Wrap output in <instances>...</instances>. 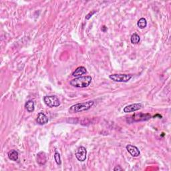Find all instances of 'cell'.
Segmentation results:
<instances>
[{
    "label": "cell",
    "instance_id": "obj_1",
    "mask_svg": "<svg viewBox=\"0 0 171 171\" xmlns=\"http://www.w3.org/2000/svg\"><path fill=\"white\" fill-rule=\"evenodd\" d=\"M92 78L90 76H80L70 81V85L75 88H86L91 84Z\"/></svg>",
    "mask_w": 171,
    "mask_h": 171
},
{
    "label": "cell",
    "instance_id": "obj_2",
    "mask_svg": "<svg viewBox=\"0 0 171 171\" xmlns=\"http://www.w3.org/2000/svg\"><path fill=\"white\" fill-rule=\"evenodd\" d=\"M94 104V102L92 100L82 103H78L71 106L70 108L69 109V112L77 113V112H81L83 111H88L89 109L91 108V107L93 106Z\"/></svg>",
    "mask_w": 171,
    "mask_h": 171
},
{
    "label": "cell",
    "instance_id": "obj_3",
    "mask_svg": "<svg viewBox=\"0 0 171 171\" xmlns=\"http://www.w3.org/2000/svg\"><path fill=\"white\" fill-rule=\"evenodd\" d=\"M43 101L46 105L50 108L57 107L60 105V101L56 96H46L43 98Z\"/></svg>",
    "mask_w": 171,
    "mask_h": 171
},
{
    "label": "cell",
    "instance_id": "obj_4",
    "mask_svg": "<svg viewBox=\"0 0 171 171\" xmlns=\"http://www.w3.org/2000/svg\"><path fill=\"white\" fill-rule=\"evenodd\" d=\"M110 79L118 82H127L132 78V75L130 74H112L109 76Z\"/></svg>",
    "mask_w": 171,
    "mask_h": 171
},
{
    "label": "cell",
    "instance_id": "obj_5",
    "mask_svg": "<svg viewBox=\"0 0 171 171\" xmlns=\"http://www.w3.org/2000/svg\"><path fill=\"white\" fill-rule=\"evenodd\" d=\"M86 155H87V150L86 149V148L84 146H80L77 149L75 156H76L78 161H79L80 162H84V161H86Z\"/></svg>",
    "mask_w": 171,
    "mask_h": 171
},
{
    "label": "cell",
    "instance_id": "obj_6",
    "mask_svg": "<svg viewBox=\"0 0 171 171\" xmlns=\"http://www.w3.org/2000/svg\"><path fill=\"white\" fill-rule=\"evenodd\" d=\"M151 118V116L149 114H144V113H138L134 114L132 116V119L134 121H146Z\"/></svg>",
    "mask_w": 171,
    "mask_h": 171
},
{
    "label": "cell",
    "instance_id": "obj_7",
    "mask_svg": "<svg viewBox=\"0 0 171 171\" xmlns=\"http://www.w3.org/2000/svg\"><path fill=\"white\" fill-rule=\"evenodd\" d=\"M142 107H143V106H142L141 104H139V103L132 104H130V105L126 106V107H124V112L125 113L135 112V111H138V110L141 109Z\"/></svg>",
    "mask_w": 171,
    "mask_h": 171
},
{
    "label": "cell",
    "instance_id": "obj_8",
    "mask_svg": "<svg viewBox=\"0 0 171 171\" xmlns=\"http://www.w3.org/2000/svg\"><path fill=\"white\" fill-rule=\"evenodd\" d=\"M126 150H128V152L134 157H137L140 154V152L139 149L137 146L131 145V144H128L126 146Z\"/></svg>",
    "mask_w": 171,
    "mask_h": 171
},
{
    "label": "cell",
    "instance_id": "obj_9",
    "mask_svg": "<svg viewBox=\"0 0 171 171\" xmlns=\"http://www.w3.org/2000/svg\"><path fill=\"white\" fill-rule=\"evenodd\" d=\"M37 122L40 125H44L47 124L48 122V118L46 116V115L42 112H40L37 118Z\"/></svg>",
    "mask_w": 171,
    "mask_h": 171
},
{
    "label": "cell",
    "instance_id": "obj_10",
    "mask_svg": "<svg viewBox=\"0 0 171 171\" xmlns=\"http://www.w3.org/2000/svg\"><path fill=\"white\" fill-rule=\"evenodd\" d=\"M47 161V157L44 152H40L37 155V163L40 165H44Z\"/></svg>",
    "mask_w": 171,
    "mask_h": 171
},
{
    "label": "cell",
    "instance_id": "obj_11",
    "mask_svg": "<svg viewBox=\"0 0 171 171\" xmlns=\"http://www.w3.org/2000/svg\"><path fill=\"white\" fill-rule=\"evenodd\" d=\"M8 158L11 161H17L19 158V153L16 150H11L10 151L8 152Z\"/></svg>",
    "mask_w": 171,
    "mask_h": 171
},
{
    "label": "cell",
    "instance_id": "obj_12",
    "mask_svg": "<svg viewBox=\"0 0 171 171\" xmlns=\"http://www.w3.org/2000/svg\"><path fill=\"white\" fill-rule=\"evenodd\" d=\"M86 72L87 71L86 68L83 67V66H80V67H78V68L75 69V71L73 72V74H72V76L74 77L80 76L83 74H85L86 73Z\"/></svg>",
    "mask_w": 171,
    "mask_h": 171
},
{
    "label": "cell",
    "instance_id": "obj_13",
    "mask_svg": "<svg viewBox=\"0 0 171 171\" xmlns=\"http://www.w3.org/2000/svg\"><path fill=\"white\" fill-rule=\"evenodd\" d=\"M25 108L28 112H32L35 110V104L32 100H29L25 104Z\"/></svg>",
    "mask_w": 171,
    "mask_h": 171
},
{
    "label": "cell",
    "instance_id": "obj_14",
    "mask_svg": "<svg viewBox=\"0 0 171 171\" xmlns=\"http://www.w3.org/2000/svg\"><path fill=\"white\" fill-rule=\"evenodd\" d=\"M137 25L139 28L144 29L146 27L147 25V22L145 18H140L137 22Z\"/></svg>",
    "mask_w": 171,
    "mask_h": 171
},
{
    "label": "cell",
    "instance_id": "obj_15",
    "mask_svg": "<svg viewBox=\"0 0 171 171\" xmlns=\"http://www.w3.org/2000/svg\"><path fill=\"white\" fill-rule=\"evenodd\" d=\"M130 40H131V42L132 43H133V44H137V43H139V42H140V36L136 33L133 34L131 36V38H130Z\"/></svg>",
    "mask_w": 171,
    "mask_h": 171
},
{
    "label": "cell",
    "instance_id": "obj_16",
    "mask_svg": "<svg viewBox=\"0 0 171 171\" xmlns=\"http://www.w3.org/2000/svg\"><path fill=\"white\" fill-rule=\"evenodd\" d=\"M54 159H55V161H56V163H57V164L60 165L61 164H62V161H61V158H60V155L59 154L58 152H55Z\"/></svg>",
    "mask_w": 171,
    "mask_h": 171
},
{
    "label": "cell",
    "instance_id": "obj_17",
    "mask_svg": "<svg viewBox=\"0 0 171 171\" xmlns=\"http://www.w3.org/2000/svg\"><path fill=\"white\" fill-rule=\"evenodd\" d=\"M96 11H90V12L88 14H87L86 15V19H89L90 18V17L94 15V13H96Z\"/></svg>",
    "mask_w": 171,
    "mask_h": 171
},
{
    "label": "cell",
    "instance_id": "obj_18",
    "mask_svg": "<svg viewBox=\"0 0 171 171\" xmlns=\"http://www.w3.org/2000/svg\"><path fill=\"white\" fill-rule=\"evenodd\" d=\"M114 171H119V170H123V169L120 166H117L114 169Z\"/></svg>",
    "mask_w": 171,
    "mask_h": 171
}]
</instances>
